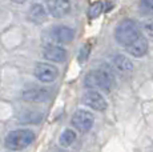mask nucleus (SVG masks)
I'll return each instance as SVG.
<instances>
[{
	"label": "nucleus",
	"instance_id": "obj_2",
	"mask_svg": "<svg viewBox=\"0 0 153 152\" xmlns=\"http://www.w3.org/2000/svg\"><path fill=\"white\" fill-rule=\"evenodd\" d=\"M35 142V132L29 128H17L5 136L4 145L10 151H22Z\"/></svg>",
	"mask_w": 153,
	"mask_h": 152
},
{
	"label": "nucleus",
	"instance_id": "obj_3",
	"mask_svg": "<svg viewBox=\"0 0 153 152\" xmlns=\"http://www.w3.org/2000/svg\"><path fill=\"white\" fill-rule=\"evenodd\" d=\"M141 35L140 27L134 20L124 19L117 24L114 30V39L121 47H128Z\"/></svg>",
	"mask_w": 153,
	"mask_h": 152
},
{
	"label": "nucleus",
	"instance_id": "obj_16",
	"mask_svg": "<svg viewBox=\"0 0 153 152\" xmlns=\"http://www.w3.org/2000/svg\"><path fill=\"white\" fill-rule=\"evenodd\" d=\"M140 7L148 13H153V0H140Z\"/></svg>",
	"mask_w": 153,
	"mask_h": 152
},
{
	"label": "nucleus",
	"instance_id": "obj_9",
	"mask_svg": "<svg viewBox=\"0 0 153 152\" xmlns=\"http://www.w3.org/2000/svg\"><path fill=\"white\" fill-rule=\"evenodd\" d=\"M51 37L57 44H68L75 37V31L67 25H56L51 30Z\"/></svg>",
	"mask_w": 153,
	"mask_h": 152
},
{
	"label": "nucleus",
	"instance_id": "obj_5",
	"mask_svg": "<svg viewBox=\"0 0 153 152\" xmlns=\"http://www.w3.org/2000/svg\"><path fill=\"white\" fill-rule=\"evenodd\" d=\"M35 77L39 81L45 84L53 83L59 76V69L57 67L51 63H37L33 69Z\"/></svg>",
	"mask_w": 153,
	"mask_h": 152
},
{
	"label": "nucleus",
	"instance_id": "obj_11",
	"mask_svg": "<svg viewBox=\"0 0 153 152\" xmlns=\"http://www.w3.org/2000/svg\"><path fill=\"white\" fill-rule=\"evenodd\" d=\"M126 52L133 57H141L148 52V40L145 36L140 35L132 44H129L128 47H125Z\"/></svg>",
	"mask_w": 153,
	"mask_h": 152
},
{
	"label": "nucleus",
	"instance_id": "obj_14",
	"mask_svg": "<svg viewBox=\"0 0 153 152\" xmlns=\"http://www.w3.org/2000/svg\"><path fill=\"white\" fill-rule=\"evenodd\" d=\"M76 140V132L71 128H67V130L63 131V133L59 137V143H60L61 147H69L75 143Z\"/></svg>",
	"mask_w": 153,
	"mask_h": 152
},
{
	"label": "nucleus",
	"instance_id": "obj_18",
	"mask_svg": "<svg viewBox=\"0 0 153 152\" xmlns=\"http://www.w3.org/2000/svg\"><path fill=\"white\" fill-rule=\"evenodd\" d=\"M144 30H145V32L149 36H153V17L144 22Z\"/></svg>",
	"mask_w": 153,
	"mask_h": 152
},
{
	"label": "nucleus",
	"instance_id": "obj_12",
	"mask_svg": "<svg viewBox=\"0 0 153 152\" xmlns=\"http://www.w3.org/2000/svg\"><path fill=\"white\" fill-rule=\"evenodd\" d=\"M47 10L40 3H33L28 10V19L35 24H42L47 20Z\"/></svg>",
	"mask_w": 153,
	"mask_h": 152
},
{
	"label": "nucleus",
	"instance_id": "obj_6",
	"mask_svg": "<svg viewBox=\"0 0 153 152\" xmlns=\"http://www.w3.org/2000/svg\"><path fill=\"white\" fill-rule=\"evenodd\" d=\"M47 13L56 19L65 17L72 10L71 0H45Z\"/></svg>",
	"mask_w": 153,
	"mask_h": 152
},
{
	"label": "nucleus",
	"instance_id": "obj_4",
	"mask_svg": "<svg viewBox=\"0 0 153 152\" xmlns=\"http://www.w3.org/2000/svg\"><path fill=\"white\" fill-rule=\"evenodd\" d=\"M71 123H72L73 128H76V130L80 131V132H88V131L93 127L95 116L88 110H77L72 115Z\"/></svg>",
	"mask_w": 153,
	"mask_h": 152
},
{
	"label": "nucleus",
	"instance_id": "obj_17",
	"mask_svg": "<svg viewBox=\"0 0 153 152\" xmlns=\"http://www.w3.org/2000/svg\"><path fill=\"white\" fill-rule=\"evenodd\" d=\"M89 52H91V45L89 44H85L83 48L80 49V54H79V60H80L81 63H84V61L88 59V56H89Z\"/></svg>",
	"mask_w": 153,
	"mask_h": 152
},
{
	"label": "nucleus",
	"instance_id": "obj_1",
	"mask_svg": "<svg viewBox=\"0 0 153 152\" xmlns=\"http://www.w3.org/2000/svg\"><path fill=\"white\" fill-rule=\"evenodd\" d=\"M114 76L108 69H93L89 71L84 77V86L88 89H100L108 93L113 86Z\"/></svg>",
	"mask_w": 153,
	"mask_h": 152
},
{
	"label": "nucleus",
	"instance_id": "obj_7",
	"mask_svg": "<svg viewBox=\"0 0 153 152\" xmlns=\"http://www.w3.org/2000/svg\"><path fill=\"white\" fill-rule=\"evenodd\" d=\"M43 56L52 63H64L67 59V51L57 43H48L43 48Z\"/></svg>",
	"mask_w": 153,
	"mask_h": 152
},
{
	"label": "nucleus",
	"instance_id": "obj_19",
	"mask_svg": "<svg viewBox=\"0 0 153 152\" xmlns=\"http://www.w3.org/2000/svg\"><path fill=\"white\" fill-rule=\"evenodd\" d=\"M8 152H15V151H8Z\"/></svg>",
	"mask_w": 153,
	"mask_h": 152
},
{
	"label": "nucleus",
	"instance_id": "obj_15",
	"mask_svg": "<svg viewBox=\"0 0 153 152\" xmlns=\"http://www.w3.org/2000/svg\"><path fill=\"white\" fill-rule=\"evenodd\" d=\"M104 8H105V5L102 1L93 3V4L89 7V10H88V16H89V19H96V17H99L102 13Z\"/></svg>",
	"mask_w": 153,
	"mask_h": 152
},
{
	"label": "nucleus",
	"instance_id": "obj_13",
	"mask_svg": "<svg viewBox=\"0 0 153 152\" xmlns=\"http://www.w3.org/2000/svg\"><path fill=\"white\" fill-rule=\"evenodd\" d=\"M113 64H114V67L121 72H131L132 69H133V63L131 61V59H128L124 55H114Z\"/></svg>",
	"mask_w": 153,
	"mask_h": 152
},
{
	"label": "nucleus",
	"instance_id": "obj_8",
	"mask_svg": "<svg viewBox=\"0 0 153 152\" xmlns=\"http://www.w3.org/2000/svg\"><path fill=\"white\" fill-rule=\"evenodd\" d=\"M83 103L87 107H89L91 110L99 111V112H102V111H105L108 108V103H107V100H105V98L100 92H96V91H93V89L87 91L84 93Z\"/></svg>",
	"mask_w": 153,
	"mask_h": 152
},
{
	"label": "nucleus",
	"instance_id": "obj_10",
	"mask_svg": "<svg viewBox=\"0 0 153 152\" xmlns=\"http://www.w3.org/2000/svg\"><path fill=\"white\" fill-rule=\"evenodd\" d=\"M48 89L40 88V87H32L23 92V99L25 101H31V103H43V101L48 100Z\"/></svg>",
	"mask_w": 153,
	"mask_h": 152
}]
</instances>
